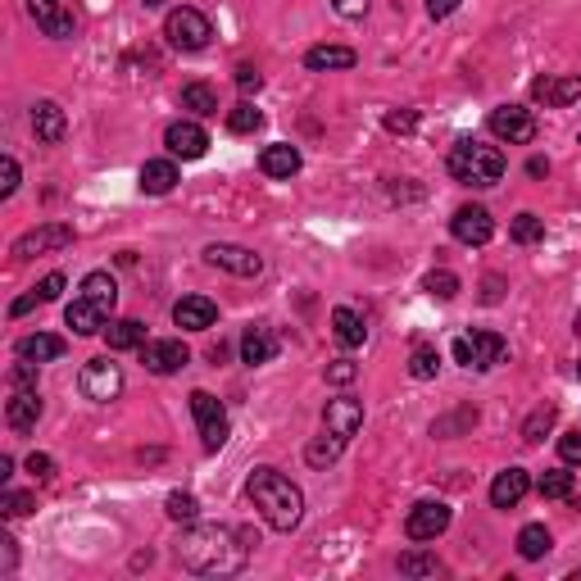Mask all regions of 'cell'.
Listing matches in <instances>:
<instances>
[{"mask_svg":"<svg viewBox=\"0 0 581 581\" xmlns=\"http://www.w3.org/2000/svg\"><path fill=\"white\" fill-rule=\"evenodd\" d=\"M250 545H259L250 532H237V527H218V522H205V527H191L178 541V563L196 577H232V572L246 568Z\"/></svg>","mask_w":581,"mask_h":581,"instance_id":"obj_1","label":"cell"},{"mask_svg":"<svg viewBox=\"0 0 581 581\" xmlns=\"http://www.w3.org/2000/svg\"><path fill=\"white\" fill-rule=\"evenodd\" d=\"M246 491L273 532H296L300 527V518H305V495H300V486L291 477H282L277 468H255Z\"/></svg>","mask_w":581,"mask_h":581,"instance_id":"obj_2","label":"cell"},{"mask_svg":"<svg viewBox=\"0 0 581 581\" xmlns=\"http://www.w3.org/2000/svg\"><path fill=\"white\" fill-rule=\"evenodd\" d=\"M450 178L463 187H495L504 178V155L477 137H463L450 150Z\"/></svg>","mask_w":581,"mask_h":581,"instance_id":"obj_3","label":"cell"},{"mask_svg":"<svg viewBox=\"0 0 581 581\" xmlns=\"http://www.w3.org/2000/svg\"><path fill=\"white\" fill-rule=\"evenodd\" d=\"M164 37H168V46H178V50H205L209 46V37H214V23L205 19L200 10H191V5H182V10H173L164 19Z\"/></svg>","mask_w":581,"mask_h":581,"instance_id":"obj_4","label":"cell"},{"mask_svg":"<svg viewBox=\"0 0 581 581\" xmlns=\"http://www.w3.org/2000/svg\"><path fill=\"white\" fill-rule=\"evenodd\" d=\"M191 414H196V427H200V441L205 450H223L227 445V409L218 404V395L209 391H191Z\"/></svg>","mask_w":581,"mask_h":581,"instance_id":"obj_5","label":"cell"},{"mask_svg":"<svg viewBox=\"0 0 581 581\" xmlns=\"http://www.w3.org/2000/svg\"><path fill=\"white\" fill-rule=\"evenodd\" d=\"M78 391L87 395V400H96V404L119 400V391H123V368L109 364V359H91V364L78 373Z\"/></svg>","mask_w":581,"mask_h":581,"instance_id":"obj_6","label":"cell"},{"mask_svg":"<svg viewBox=\"0 0 581 581\" xmlns=\"http://www.w3.org/2000/svg\"><path fill=\"white\" fill-rule=\"evenodd\" d=\"M450 504L445 500H418L414 509H409V518H404V536L409 541H436V536L450 527Z\"/></svg>","mask_w":581,"mask_h":581,"instance_id":"obj_7","label":"cell"},{"mask_svg":"<svg viewBox=\"0 0 581 581\" xmlns=\"http://www.w3.org/2000/svg\"><path fill=\"white\" fill-rule=\"evenodd\" d=\"M141 364H146V373H155V377H173V373H182V368L191 364V350L178 341V336L146 341V345H141Z\"/></svg>","mask_w":581,"mask_h":581,"instance_id":"obj_8","label":"cell"},{"mask_svg":"<svg viewBox=\"0 0 581 581\" xmlns=\"http://www.w3.org/2000/svg\"><path fill=\"white\" fill-rule=\"evenodd\" d=\"M73 246V227L69 223H46V227H32V232H23L19 241H14L10 255L19 259H32V255H46V250H69Z\"/></svg>","mask_w":581,"mask_h":581,"instance_id":"obj_9","label":"cell"},{"mask_svg":"<svg viewBox=\"0 0 581 581\" xmlns=\"http://www.w3.org/2000/svg\"><path fill=\"white\" fill-rule=\"evenodd\" d=\"M205 264L223 268V273H232V277H259L264 273V259L246 246H232V241H214V246H205Z\"/></svg>","mask_w":581,"mask_h":581,"instance_id":"obj_10","label":"cell"},{"mask_svg":"<svg viewBox=\"0 0 581 581\" xmlns=\"http://www.w3.org/2000/svg\"><path fill=\"white\" fill-rule=\"evenodd\" d=\"M491 132L500 141H509V146H532L536 141V119H532V109H522V105H500L491 109Z\"/></svg>","mask_w":581,"mask_h":581,"instance_id":"obj_11","label":"cell"},{"mask_svg":"<svg viewBox=\"0 0 581 581\" xmlns=\"http://www.w3.org/2000/svg\"><path fill=\"white\" fill-rule=\"evenodd\" d=\"M28 14H32V23L55 41L73 37V28H78V14H73L69 0H28Z\"/></svg>","mask_w":581,"mask_h":581,"instance_id":"obj_12","label":"cell"},{"mask_svg":"<svg viewBox=\"0 0 581 581\" xmlns=\"http://www.w3.org/2000/svg\"><path fill=\"white\" fill-rule=\"evenodd\" d=\"M450 232H454V241H463V246H486V241L495 237V218L486 214L482 205H463V209H454Z\"/></svg>","mask_w":581,"mask_h":581,"instance_id":"obj_13","label":"cell"},{"mask_svg":"<svg viewBox=\"0 0 581 581\" xmlns=\"http://www.w3.org/2000/svg\"><path fill=\"white\" fill-rule=\"evenodd\" d=\"M323 427L332 436H341V441H350V436L364 427V400H355V395H336V400H327Z\"/></svg>","mask_w":581,"mask_h":581,"instance_id":"obj_14","label":"cell"},{"mask_svg":"<svg viewBox=\"0 0 581 581\" xmlns=\"http://www.w3.org/2000/svg\"><path fill=\"white\" fill-rule=\"evenodd\" d=\"M164 146H168V155H173V159H200L209 150V132L200 128V123H191V119H178L173 128L164 132Z\"/></svg>","mask_w":581,"mask_h":581,"instance_id":"obj_15","label":"cell"},{"mask_svg":"<svg viewBox=\"0 0 581 581\" xmlns=\"http://www.w3.org/2000/svg\"><path fill=\"white\" fill-rule=\"evenodd\" d=\"M173 323H178L182 332H209V327L218 323V305L209 296H182L178 305H173Z\"/></svg>","mask_w":581,"mask_h":581,"instance_id":"obj_16","label":"cell"},{"mask_svg":"<svg viewBox=\"0 0 581 581\" xmlns=\"http://www.w3.org/2000/svg\"><path fill=\"white\" fill-rule=\"evenodd\" d=\"M32 132H37L41 146H60L64 132H69L64 109L55 105V100H37V105H32Z\"/></svg>","mask_w":581,"mask_h":581,"instance_id":"obj_17","label":"cell"},{"mask_svg":"<svg viewBox=\"0 0 581 581\" xmlns=\"http://www.w3.org/2000/svg\"><path fill=\"white\" fill-rule=\"evenodd\" d=\"M41 418V395L37 386H19V391L10 395V404H5V423L14 427V432H32Z\"/></svg>","mask_w":581,"mask_h":581,"instance_id":"obj_18","label":"cell"},{"mask_svg":"<svg viewBox=\"0 0 581 581\" xmlns=\"http://www.w3.org/2000/svg\"><path fill=\"white\" fill-rule=\"evenodd\" d=\"M527 491H532V473L527 468H504L491 482V504L495 509H513V504H522Z\"/></svg>","mask_w":581,"mask_h":581,"instance_id":"obj_19","label":"cell"},{"mask_svg":"<svg viewBox=\"0 0 581 581\" xmlns=\"http://www.w3.org/2000/svg\"><path fill=\"white\" fill-rule=\"evenodd\" d=\"M273 359H277V336H273V327H264V323L246 327V336H241V364L259 368V364H273Z\"/></svg>","mask_w":581,"mask_h":581,"instance_id":"obj_20","label":"cell"},{"mask_svg":"<svg viewBox=\"0 0 581 581\" xmlns=\"http://www.w3.org/2000/svg\"><path fill=\"white\" fill-rule=\"evenodd\" d=\"M468 345H473V368H477V373H486V368H495V364L509 359V341H504L500 332H473V336H468Z\"/></svg>","mask_w":581,"mask_h":581,"instance_id":"obj_21","label":"cell"},{"mask_svg":"<svg viewBox=\"0 0 581 581\" xmlns=\"http://www.w3.org/2000/svg\"><path fill=\"white\" fill-rule=\"evenodd\" d=\"M532 96L541 100V105H572V100H581V78H536L532 82Z\"/></svg>","mask_w":581,"mask_h":581,"instance_id":"obj_22","label":"cell"},{"mask_svg":"<svg viewBox=\"0 0 581 581\" xmlns=\"http://www.w3.org/2000/svg\"><path fill=\"white\" fill-rule=\"evenodd\" d=\"M173 187H178V164L173 159H146L141 164V191L146 196H168Z\"/></svg>","mask_w":581,"mask_h":581,"instance_id":"obj_23","label":"cell"},{"mask_svg":"<svg viewBox=\"0 0 581 581\" xmlns=\"http://www.w3.org/2000/svg\"><path fill=\"white\" fill-rule=\"evenodd\" d=\"M105 318H109L105 309L91 305L87 296H78L69 309H64V323H69L78 336H96V332H105Z\"/></svg>","mask_w":581,"mask_h":581,"instance_id":"obj_24","label":"cell"},{"mask_svg":"<svg viewBox=\"0 0 581 581\" xmlns=\"http://www.w3.org/2000/svg\"><path fill=\"white\" fill-rule=\"evenodd\" d=\"M355 50L350 46H314L305 50V69L309 73H332V69H355Z\"/></svg>","mask_w":581,"mask_h":581,"instance_id":"obj_25","label":"cell"},{"mask_svg":"<svg viewBox=\"0 0 581 581\" xmlns=\"http://www.w3.org/2000/svg\"><path fill=\"white\" fill-rule=\"evenodd\" d=\"M259 168H264L268 178H296V173H300V150L286 146V141H277V146H264V155H259Z\"/></svg>","mask_w":581,"mask_h":581,"instance_id":"obj_26","label":"cell"},{"mask_svg":"<svg viewBox=\"0 0 581 581\" xmlns=\"http://www.w3.org/2000/svg\"><path fill=\"white\" fill-rule=\"evenodd\" d=\"M64 350H69V345L55 332H32L19 341V359H32V364H50V359H60Z\"/></svg>","mask_w":581,"mask_h":581,"instance_id":"obj_27","label":"cell"},{"mask_svg":"<svg viewBox=\"0 0 581 581\" xmlns=\"http://www.w3.org/2000/svg\"><path fill=\"white\" fill-rule=\"evenodd\" d=\"M332 336L345 345V350H359V345H364V336H368V327H364V318H359L350 305H336L332 309Z\"/></svg>","mask_w":581,"mask_h":581,"instance_id":"obj_28","label":"cell"},{"mask_svg":"<svg viewBox=\"0 0 581 581\" xmlns=\"http://www.w3.org/2000/svg\"><path fill=\"white\" fill-rule=\"evenodd\" d=\"M82 296H87L91 305H100L105 314H114V305H119V282L109 273H87L82 277Z\"/></svg>","mask_w":581,"mask_h":581,"instance_id":"obj_29","label":"cell"},{"mask_svg":"<svg viewBox=\"0 0 581 581\" xmlns=\"http://www.w3.org/2000/svg\"><path fill=\"white\" fill-rule=\"evenodd\" d=\"M105 341H109V350H141L146 345V327L137 318H119V323L105 327Z\"/></svg>","mask_w":581,"mask_h":581,"instance_id":"obj_30","label":"cell"},{"mask_svg":"<svg viewBox=\"0 0 581 581\" xmlns=\"http://www.w3.org/2000/svg\"><path fill=\"white\" fill-rule=\"evenodd\" d=\"M550 527H541V522H527V527H522L518 532V554L527 563H536V559H545V554H550Z\"/></svg>","mask_w":581,"mask_h":581,"instance_id":"obj_31","label":"cell"},{"mask_svg":"<svg viewBox=\"0 0 581 581\" xmlns=\"http://www.w3.org/2000/svg\"><path fill=\"white\" fill-rule=\"evenodd\" d=\"M182 109H191L196 119H214V114H218L214 87H205V82H191V87H182Z\"/></svg>","mask_w":581,"mask_h":581,"instance_id":"obj_32","label":"cell"},{"mask_svg":"<svg viewBox=\"0 0 581 581\" xmlns=\"http://www.w3.org/2000/svg\"><path fill=\"white\" fill-rule=\"evenodd\" d=\"M341 450H345V441H341V436L323 432V436H314V441L305 445V459H309V468H327V463H336V459H341Z\"/></svg>","mask_w":581,"mask_h":581,"instance_id":"obj_33","label":"cell"},{"mask_svg":"<svg viewBox=\"0 0 581 581\" xmlns=\"http://www.w3.org/2000/svg\"><path fill=\"white\" fill-rule=\"evenodd\" d=\"M264 128V114H259L250 100H241V105L227 109V132H237V137H246V132H259Z\"/></svg>","mask_w":581,"mask_h":581,"instance_id":"obj_34","label":"cell"},{"mask_svg":"<svg viewBox=\"0 0 581 581\" xmlns=\"http://www.w3.org/2000/svg\"><path fill=\"white\" fill-rule=\"evenodd\" d=\"M554 418H559V409H554V404H541V409H532V418L522 423V441H527V445H541L545 432L554 427Z\"/></svg>","mask_w":581,"mask_h":581,"instance_id":"obj_35","label":"cell"},{"mask_svg":"<svg viewBox=\"0 0 581 581\" xmlns=\"http://www.w3.org/2000/svg\"><path fill=\"white\" fill-rule=\"evenodd\" d=\"M400 572H404V577H441L445 563L436 559V554L414 550V554H400Z\"/></svg>","mask_w":581,"mask_h":581,"instance_id":"obj_36","label":"cell"},{"mask_svg":"<svg viewBox=\"0 0 581 581\" xmlns=\"http://www.w3.org/2000/svg\"><path fill=\"white\" fill-rule=\"evenodd\" d=\"M509 237L518 241V246H536V241H545V218L536 214H518L509 227Z\"/></svg>","mask_w":581,"mask_h":581,"instance_id":"obj_37","label":"cell"},{"mask_svg":"<svg viewBox=\"0 0 581 581\" xmlns=\"http://www.w3.org/2000/svg\"><path fill=\"white\" fill-rule=\"evenodd\" d=\"M436 368H441V355H436L432 345H414V355H409V377H418V382H432Z\"/></svg>","mask_w":581,"mask_h":581,"instance_id":"obj_38","label":"cell"},{"mask_svg":"<svg viewBox=\"0 0 581 581\" xmlns=\"http://www.w3.org/2000/svg\"><path fill=\"white\" fill-rule=\"evenodd\" d=\"M423 291H427V296H436V300H454V296H459V277H454L450 268H436V273L423 277Z\"/></svg>","mask_w":581,"mask_h":581,"instance_id":"obj_39","label":"cell"},{"mask_svg":"<svg viewBox=\"0 0 581 581\" xmlns=\"http://www.w3.org/2000/svg\"><path fill=\"white\" fill-rule=\"evenodd\" d=\"M536 491H541L545 500H568V495H572V473H563V468H550V473H541Z\"/></svg>","mask_w":581,"mask_h":581,"instance_id":"obj_40","label":"cell"},{"mask_svg":"<svg viewBox=\"0 0 581 581\" xmlns=\"http://www.w3.org/2000/svg\"><path fill=\"white\" fill-rule=\"evenodd\" d=\"M164 513L173 522H196V513H200V504H196V495H187V491H173L164 500Z\"/></svg>","mask_w":581,"mask_h":581,"instance_id":"obj_41","label":"cell"},{"mask_svg":"<svg viewBox=\"0 0 581 581\" xmlns=\"http://www.w3.org/2000/svg\"><path fill=\"white\" fill-rule=\"evenodd\" d=\"M382 123H386V132H395V137H409V132H418V114H414V109H391Z\"/></svg>","mask_w":581,"mask_h":581,"instance_id":"obj_42","label":"cell"},{"mask_svg":"<svg viewBox=\"0 0 581 581\" xmlns=\"http://www.w3.org/2000/svg\"><path fill=\"white\" fill-rule=\"evenodd\" d=\"M559 459L568 463V468H581V427H572V432L559 436Z\"/></svg>","mask_w":581,"mask_h":581,"instance_id":"obj_43","label":"cell"},{"mask_svg":"<svg viewBox=\"0 0 581 581\" xmlns=\"http://www.w3.org/2000/svg\"><path fill=\"white\" fill-rule=\"evenodd\" d=\"M32 495H23V491H5L0 495V513H5V518H23V513H32Z\"/></svg>","mask_w":581,"mask_h":581,"instance_id":"obj_44","label":"cell"},{"mask_svg":"<svg viewBox=\"0 0 581 581\" xmlns=\"http://www.w3.org/2000/svg\"><path fill=\"white\" fill-rule=\"evenodd\" d=\"M359 377V364H350V359H336V364H327V382L332 386H350Z\"/></svg>","mask_w":581,"mask_h":581,"instance_id":"obj_45","label":"cell"},{"mask_svg":"<svg viewBox=\"0 0 581 581\" xmlns=\"http://www.w3.org/2000/svg\"><path fill=\"white\" fill-rule=\"evenodd\" d=\"M28 473L37 477L41 486L55 482V459H50V454H28Z\"/></svg>","mask_w":581,"mask_h":581,"instance_id":"obj_46","label":"cell"},{"mask_svg":"<svg viewBox=\"0 0 581 581\" xmlns=\"http://www.w3.org/2000/svg\"><path fill=\"white\" fill-rule=\"evenodd\" d=\"M19 191V159L5 155V182H0V200H10Z\"/></svg>","mask_w":581,"mask_h":581,"instance_id":"obj_47","label":"cell"},{"mask_svg":"<svg viewBox=\"0 0 581 581\" xmlns=\"http://www.w3.org/2000/svg\"><path fill=\"white\" fill-rule=\"evenodd\" d=\"M60 291H64V273H50V277H41V282H37L41 300H60Z\"/></svg>","mask_w":581,"mask_h":581,"instance_id":"obj_48","label":"cell"},{"mask_svg":"<svg viewBox=\"0 0 581 581\" xmlns=\"http://www.w3.org/2000/svg\"><path fill=\"white\" fill-rule=\"evenodd\" d=\"M237 87L246 91V96H250V91H259V87H264V78H259V69H255V64H241V69H237Z\"/></svg>","mask_w":581,"mask_h":581,"instance_id":"obj_49","label":"cell"},{"mask_svg":"<svg viewBox=\"0 0 581 581\" xmlns=\"http://www.w3.org/2000/svg\"><path fill=\"white\" fill-rule=\"evenodd\" d=\"M332 10L341 14V19H364V14H368V0H332Z\"/></svg>","mask_w":581,"mask_h":581,"instance_id":"obj_50","label":"cell"},{"mask_svg":"<svg viewBox=\"0 0 581 581\" xmlns=\"http://www.w3.org/2000/svg\"><path fill=\"white\" fill-rule=\"evenodd\" d=\"M10 382H14V386H37V364H32V359H23V364H14Z\"/></svg>","mask_w":581,"mask_h":581,"instance_id":"obj_51","label":"cell"},{"mask_svg":"<svg viewBox=\"0 0 581 581\" xmlns=\"http://www.w3.org/2000/svg\"><path fill=\"white\" fill-rule=\"evenodd\" d=\"M459 5H463V0H427V14H432V19H450Z\"/></svg>","mask_w":581,"mask_h":581,"instance_id":"obj_52","label":"cell"},{"mask_svg":"<svg viewBox=\"0 0 581 581\" xmlns=\"http://www.w3.org/2000/svg\"><path fill=\"white\" fill-rule=\"evenodd\" d=\"M454 359H459L463 368H473V345H468V336H459V341H454Z\"/></svg>","mask_w":581,"mask_h":581,"instance_id":"obj_53","label":"cell"},{"mask_svg":"<svg viewBox=\"0 0 581 581\" xmlns=\"http://www.w3.org/2000/svg\"><path fill=\"white\" fill-rule=\"evenodd\" d=\"M500 291H504L500 277H486V282H482V300H486V305H495V300H500Z\"/></svg>","mask_w":581,"mask_h":581,"instance_id":"obj_54","label":"cell"},{"mask_svg":"<svg viewBox=\"0 0 581 581\" xmlns=\"http://www.w3.org/2000/svg\"><path fill=\"white\" fill-rule=\"evenodd\" d=\"M37 300H41L37 291H32V296H23V300H14V305H10V314H14V318H23V314H28L32 305H37Z\"/></svg>","mask_w":581,"mask_h":581,"instance_id":"obj_55","label":"cell"},{"mask_svg":"<svg viewBox=\"0 0 581 581\" xmlns=\"http://www.w3.org/2000/svg\"><path fill=\"white\" fill-rule=\"evenodd\" d=\"M527 173H532V178H545V173H550V159H527Z\"/></svg>","mask_w":581,"mask_h":581,"instance_id":"obj_56","label":"cell"},{"mask_svg":"<svg viewBox=\"0 0 581 581\" xmlns=\"http://www.w3.org/2000/svg\"><path fill=\"white\" fill-rule=\"evenodd\" d=\"M10 477H14V459L10 454H0V482H10Z\"/></svg>","mask_w":581,"mask_h":581,"instance_id":"obj_57","label":"cell"},{"mask_svg":"<svg viewBox=\"0 0 581 581\" xmlns=\"http://www.w3.org/2000/svg\"><path fill=\"white\" fill-rule=\"evenodd\" d=\"M0 545H5V572H10L14 568V541L10 536H0Z\"/></svg>","mask_w":581,"mask_h":581,"instance_id":"obj_58","label":"cell"},{"mask_svg":"<svg viewBox=\"0 0 581 581\" xmlns=\"http://www.w3.org/2000/svg\"><path fill=\"white\" fill-rule=\"evenodd\" d=\"M568 581H581V568H577V572H572V577H568Z\"/></svg>","mask_w":581,"mask_h":581,"instance_id":"obj_59","label":"cell"},{"mask_svg":"<svg viewBox=\"0 0 581 581\" xmlns=\"http://www.w3.org/2000/svg\"><path fill=\"white\" fill-rule=\"evenodd\" d=\"M146 5H164V0H146Z\"/></svg>","mask_w":581,"mask_h":581,"instance_id":"obj_60","label":"cell"},{"mask_svg":"<svg viewBox=\"0 0 581 581\" xmlns=\"http://www.w3.org/2000/svg\"><path fill=\"white\" fill-rule=\"evenodd\" d=\"M577 336H581V314H577Z\"/></svg>","mask_w":581,"mask_h":581,"instance_id":"obj_61","label":"cell"},{"mask_svg":"<svg viewBox=\"0 0 581 581\" xmlns=\"http://www.w3.org/2000/svg\"><path fill=\"white\" fill-rule=\"evenodd\" d=\"M577 377H581V364H577Z\"/></svg>","mask_w":581,"mask_h":581,"instance_id":"obj_62","label":"cell"},{"mask_svg":"<svg viewBox=\"0 0 581 581\" xmlns=\"http://www.w3.org/2000/svg\"><path fill=\"white\" fill-rule=\"evenodd\" d=\"M577 141H581V137H577Z\"/></svg>","mask_w":581,"mask_h":581,"instance_id":"obj_63","label":"cell"}]
</instances>
